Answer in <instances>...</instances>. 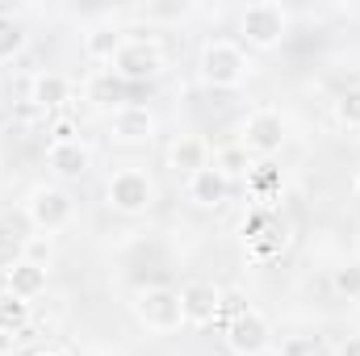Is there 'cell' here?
Here are the masks:
<instances>
[{
	"instance_id": "cell-29",
	"label": "cell",
	"mask_w": 360,
	"mask_h": 356,
	"mask_svg": "<svg viewBox=\"0 0 360 356\" xmlns=\"http://www.w3.org/2000/svg\"><path fill=\"white\" fill-rule=\"evenodd\" d=\"M17 340H21V336H8V331H0V356H13Z\"/></svg>"
},
{
	"instance_id": "cell-24",
	"label": "cell",
	"mask_w": 360,
	"mask_h": 356,
	"mask_svg": "<svg viewBox=\"0 0 360 356\" xmlns=\"http://www.w3.org/2000/svg\"><path fill=\"white\" fill-rule=\"evenodd\" d=\"M243 310H252V306L243 302V293H226V289H222V306H218V323L226 327V323H235V319H239Z\"/></svg>"
},
{
	"instance_id": "cell-30",
	"label": "cell",
	"mask_w": 360,
	"mask_h": 356,
	"mask_svg": "<svg viewBox=\"0 0 360 356\" xmlns=\"http://www.w3.org/2000/svg\"><path fill=\"white\" fill-rule=\"evenodd\" d=\"M352 193H356V197H360V172H356V177H352Z\"/></svg>"
},
{
	"instance_id": "cell-31",
	"label": "cell",
	"mask_w": 360,
	"mask_h": 356,
	"mask_svg": "<svg viewBox=\"0 0 360 356\" xmlns=\"http://www.w3.org/2000/svg\"><path fill=\"white\" fill-rule=\"evenodd\" d=\"M34 356H63V352H55V348H46V352H34Z\"/></svg>"
},
{
	"instance_id": "cell-6",
	"label": "cell",
	"mask_w": 360,
	"mask_h": 356,
	"mask_svg": "<svg viewBox=\"0 0 360 356\" xmlns=\"http://www.w3.org/2000/svg\"><path fill=\"white\" fill-rule=\"evenodd\" d=\"M72 214H76V201H72V193L63 189V184H38L30 197H25V218H30V227H38V231H63L68 222H72Z\"/></svg>"
},
{
	"instance_id": "cell-18",
	"label": "cell",
	"mask_w": 360,
	"mask_h": 356,
	"mask_svg": "<svg viewBox=\"0 0 360 356\" xmlns=\"http://www.w3.org/2000/svg\"><path fill=\"white\" fill-rule=\"evenodd\" d=\"M214 168L235 184V180L252 177V168H256V164H252V151H248L243 143H226V147H218V151H214Z\"/></svg>"
},
{
	"instance_id": "cell-5",
	"label": "cell",
	"mask_w": 360,
	"mask_h": 356,
	"mask_svg": "<svg viewBox=\"0 0 360 356\" xmlns=\"http://www.w3.org/2000/svg\"><path fill=\"white\" fill-rule=\"evenodd\" d=\"M113 76L126 84H147L164 76V46L143 34H126V46L113 55Z\"/></svg>"
},
{
	"instance_id": "cell-32",
	"label": "cell",
	"mask_w": 360,
	"mask_h": 356,
	"mask_svg": "<svg viewBox=\"0 0 360 356\" xmlns=\"http://www.w3.org/2000/svg\"><path fill=\"white\" fill-rule=\"evenodd\" d=\"M356 260H360V231H356Z\"/></svg>"
},
{
	"instance_id": "cell-9",
	"label": "cell",
	"mask_w": 360,
	"mask_h": 356,
	"mask_svg": "<svg viewBox=\"0 0 360 356\" xmlns=\"http://www.w3.org/2000/svg\"><path fill=\"white\" fill-rule=\"evenodd\" d=\"M155 130H160V122H155V113H151L147 105H122L117 113H109V134H113L117 143H126V147L151 143Z\"/></svg>"
},
{
	"instance_id": "cell-10",
	"label": "cell",
	"mask_w": 360,
	"mask_h": 356,
	"mask_svg": "<svg viewBox=\"0 0 360 356\" xmlns=\"http://www.w3.org/2000/svg\"><path fill=\"white\" fill-rule=\"evenodd\" d=\"M218 306H222V289L214 281H188L180 289L184 327H210V323H218Z\"/></svg>"
},
{
	"instance_id": "cell-16",
	"label": "cell",
	"mask_w": 360,
	"mask_h": 356,
	"mask_svg": "<svg viewBox=\"0 0 360 356\" xmlns=\"http://www.w3.org/2000/svg\"><path fill=\"white\" fill-rule=\"evenodd\" d=\"M4 281H8V293L34 302L38 293H46V268L34 265V260H13L4 268Z\"/></svg>"
},
{
	"instance_id": "cell-3",
	"label": "cell",
	"mask_w": 360,
	"mask_h": 356,
	"mask_svg": "<svg viewBox=\"0 0 360 356\" xmlns=\"http://www.w3.org/2000/svg\"><path fill=\"white\" fill-rule=\"evenodd\" d=\"M155 180L147 177L143 168H122L113 172L109 184H105V205L122 218H143L151 205H155Z\"/></svg>"
},
{
	"instance_id": "cell-7",
	"label": "cell",
	"mask_w": 360,
	"mask_h": 356,
	"mask_svg": "<svg viewBox=\"0 0 360 356\" xmlns=\"http://www.w3.org/2000/svg\"><path fill=\"white\" fill-rule=\"evenodd\" d=\"M285 139H289V122H285V113L281 109H256L248 122H243V147L252 151V155H276L281 147H285Z\"/></svg>"
},
{
	"instance_id": "cell-4",
	"label": "cell",
	"mask_w": 360,
	"mask_h": 356,
	"mask_svg": "<svg viewBox=\"0 0 360 356\" xmlns=\"http://www.w3.org/2000/svg\"><path fill=\"white\" fill-rule=\"evenodd\" d=\"M130 310H134V319H139L147 331H155V336H168V331L184 327L180 289H168V285H147V289H139L134 302H130Z\"/></svg>"
},
{
	"instance_id": "cell-11",
	"label": "cell",
	"mask_w": 360,
	"mask_h": 356,
	"mask_svg": "<svg viewBox=\"0 0 360 356\" xmlns=\"http://www.w3.org/2000/svg\"><path fill=\"white\" fill-rule=\"evenodd\" d=\"M126 46V30L117 21H92L84 30V55L92 63H113V55Z\"/></svg>"
},
{
	"instance_id": "cell-17",
	"label": "cell",
	"mask_w": 360,
	"mask_h": 356,
	"mask_svg": "<svg viewBox=\"0 0 360 356\" xmlns=\"http://www.w3.org/2000/svg\"><path fill=\"white\" fill-rule=\"evenodd\" d=\"M89 101L96 105V109L117 113L122 105H130V101H126V80H117V76H113V68L92 72V76H89Z\"/></svg>"
},
{
	"instance_id": "cell-20",
	"label": "cell",
	"mask_w": 360,
	"mask_h": 356,
	"mask_svg": "<svg viewBox=\"0 0 360 356\" xmlns=\"http://www.w3.org/2000/svg\"><path fill=\"white\" fill-rule=\"evenodd\" d=\"M25 30H21V21L13 17V13H0V63H8V59H17L21 51H25Z\"/></svg>"
},
{
	"instance_id": "cell-22",
	"label": "cell",
	"mask_w": 360,
	"mask_h": 356,
	"mask_svg": "<svg viewBox=\"0 0 360 356\" xmlns=\"http://www.w3.org/2000/svg\"><path fill=\"white\" fill-rule=\"evenodd\" d=\"M331 113L344 130H360V89H344L331 101Z\"/></svg>"
},
{
	"instance_id": "cell-21",
	"label": "cell",
	"mask_w": 360,
	"mask_h": 356,
	"mask_svg": "<svg viewBox=\"0 0 360 356\" xmlns=\"http://www.w3.org/2000/svg\"><path fill=\"white\" fill-rule=\"evenodd\" d=\"M331 289L348 302H360V260H344L331 268Z\"/></svg>"
},
{
	"instance_id": "cell-15",
	"label": "cell",
	"mask_w": 360,
	"mask_h": 356,
	"mask_svg": "<svg viewBox=\"0 0 360 356\" xmlns=\"http://www.w3.org/2000/svg\"><path fill=\"white\" fill-rule=\"evenodd\" d=\"M68 101H72V80H68L63 72H38V76L30 80V105H38L42 113L63 109Z\"/></svg>"
},
{
	"instance_id": "cell-28",
	"label": "cell",
	"mask_w": 360,
	"mask_h": 356,
	"mask_svg": "<svg viewBox=\"0 0 360 356\" xmlns=\"http://www.w3.org/2000/svg\"><path fill=\"white\" fill-rule=\"evenodd\" d=\"M281 352H285V356H306V352H310V344H306V340H289Z\"/></svg>"
},
{
	"instance_id": "cell-27",
	"label": "cell",
	"mask_w": 360,
	"mask_h": 356,
	"mask_svg": "<svg viewBox=\"0 0 360 356\" xmlns=\"http://www.w3.org/2000/svg\"><path fill=\"white\" fill-rule=\"evenodd\" d=\"M340 356H360V331H356V336H348V340L340 344Z\"/></svg>"
},
{
	"instance_id": "cell-8",
	"label": "cell",
	"mask_w": 360,
	"mask_h": 356,
	"mask_svg": "<svg viewBox=\"0 0 360 356\" xmlns=\"http://www.w3.org/2000/svg\"><path fill=\"white\" fill-rule=\"evenodd\" d=\"M226 348L235 356H264L272 348V323L260 310H243L235 323H226Z\"/></svg>"
},
{
	"instance_id": "cell-12",
	"label": "cell",
	"mask_w": 360,
	"mask_h": 356,
	"mask_svg": "<svg viewBox=\"0 0 360 356\" xmlns=\"http://www.w3.org/2000/svg\"><path fill=\"white\" fill-rule=\"evenodd\" d=\"M46 168L59 180H80L92 168V151L84 143H55L46 147Z\"/></svg>"
},
{
	"instance_id": "cell-13",
	"label": "cell",
	"mask_w": 360,
	"mask_h": 356,
	"mask_svg": "<svg viewBox=\"0 0 360 356\" xmlns=\"http://www.w3.org/2000/svg\"><path fill=\"white\" fill-rule=\"evenodd\" d=\"M188 201L201 205V210H218V205L231 201V180L210 164V168H201L197 177H188Z\"/></svg>"
},
{
	"instance_id": "cell-2",
	"label": "cell",
	"mask_w": 360,
	"mask_h": 356,
	"mask_svg": "<svg viewBox=\"0 0 360 356\" xmlns=\"http://www.w3.org/2000/svg\"><path fill=\"white\" fill-rule=\"evenodd\" d=\"M239 38L252 51H276L289 38V8L276 0H256L239 13Z\"/></svg>"
},
{
	"instance_id": "cell-23",
	"label": "cell",
	"mask_w": 360,
	"mask_h": 356,
	"mask_svg": "<svg viewBox=\"0 0 360 356\" xmlns=\"http://www.w3.org/2000/svg\"><path fill=\"white\" fill-rule=\"evenodd\" d=\"M55 143H80V122L68 117V113L55 117V122H51V147H55Z\"/></svg>"
},
{
	"instance_id": "cell-1",
	"label": "cell",
	"mask_w": 360,
	"mask_h": 356,
	"mask_svg": "<svg viewBox=\"0 0 360 356\" xmlns=\"http://www.w3.org/2000/svg\"><path fill=\"white\" fill-rule=\"evenodd\" d=\"M197 72L210 89H239L248 76H252V59L239 42H226V38H214L201 46V59H197Z\"/></svg>"
},
{
	"instance_id": "cell-26",
	"label": "cell",
	"mask_w": 360,
	"mask_h": 356,
	"mask_svg": "<svg viewBox=\"0 0 360 356\" xmlns=\"http://www.w3.org/2000/svg\"><path fill=\"white\" fill-rule=\"evenodd\" d=\"M17 243H21V235H17L13 218H8V214H0V256H8V252H13Z\"/></svg>"
},
{
	"instance_id": "cell-19",
	"label": "cell",
	"mask_w": 360,
	"mask_h": 356,
	"mask_svg": "<svg viewBox=\"0 0 360 356\" xmlns=\"http://www.w3.org/2000/svg\"><path fill=\"white\" fill-rule=\"evenodd\" d=\"M25 323H30V302L17 298V293H0V331L21 336Z\"/></svg>"
},
{
	"instance_id": "cell-25",
	"label": "cell",
	"mask_w": 360,
	"mask_h": 356,
	"mask_svg": "<svg viewBox=\"0 0 360 356\" xmlns=\"http://www.w3.org/2000/svg\"><path fill=\"white\" fill-rule=\"evenodd\" d=\"M21 260H34V265H51V239H21Z\"/></svg>"
},
{
	"instance_id": "cell-14",
	"label": "cell",
	"mask_w": 360,
	"mask_h": 356,
	"mask_svg": "<svg viewBox=\"0 0 360 356\" xmlns=\"http://www.w3.org/2000/svg\"><path fill=\"white\" fill-rule=\"evenodd\" d=\"M168 168L180 172V177H197L201 168H210V147H205V139H197V134L172 139V147H168Z\"/></svg>"
}]
</instances>
